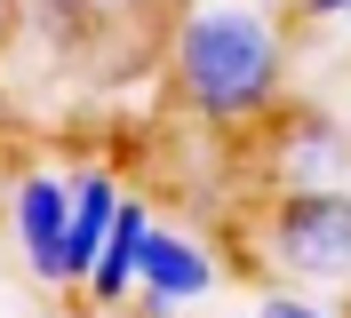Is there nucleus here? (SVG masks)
<instances>
[{
    "label": "nucleus",
    "instance_id": "3",
    "mask_svg": "<svg viewBox=\"0 0 351 318\" xmlns=\"http://www.w3.org/2000/svg\"><path fill=\"white\" fill-rule=\"evenodd\" d=\"M8 239H16L24 271L40 287H72V263H64V247H72V175H48V168L16 175V191H8Z\"/></svg>",
    "mask_w": 351,
    "mask_h": 318
},
{
    "label": "nucleus",
    "instance_id": "4",
    "mask_svg": "<svg viewBox=\"0 0 351 318\" xmlns=\"http://www.w3.org/2000/svg\"><path fill=\"white\" fill-rule=\"evenodd\" d=\"M223 287V263L199 247L192 231H168L152 223V247H144V271H136V310L144 318H184Z\"/></svg>",
    "mask_w": 351,
    "mask_h": 318
},
{
    "label": "nucleus",
    "instance_id": "1",
    "mask_svg": "<svg viewBox=\"0 0 351 318\" xmlns=\"http://www.w3.org/2000/svg\"><path fill=\"white\" fill-rule=\"evenodd\" d=\"M168 64H176V96L208 127H247L271 111V96L287 80V32L256 0H199L176 24Z\"/></svg>",
    "mask_w": 351,
    "mask_h": 318
},
{
    "label": "nucleus",
    "instance_id": "6",
    "mask_svg": "<svg viewBox=\"0 0 351 318\" xmlns=\"http://www.w3.org/2000/svg\"><path fill=\"white\" fill-rule=\"evenodd\" d=\"M144 247H152V215L136 207H120V223H112V239H104V263L88 271V295L104 302V310H120V302L136 295V271H144Z\"/></svg>",
    "mask_w": 351,
    "mask_h": 318
},
{
    "label": "nucleus",
    "instance_id": "7",
    "mask_svg": "<svg viewBox=\"0 0 351 318\" xmlns=\"http://www.w3.org/2000/svg\"><path fill=\"white\" fill-rule=\"evenodd\" d=\"M343 159H351V144L328 120H295L280 135V175L287 183H343Z\"/></svg>",
    "mask_w": 351,
    "mask_h": 318
},
{
    "label": "nucleus",
    "instance_id": "10",
    "mask_svg": "<svg viewBox=\"0 0 351 318\" xmlns=\"http://www.w3.org/2000/svg\"><path fill=\"white\" fill-rule=\"evenodd\" d=\"M48 8H88V0H48Z\"/></svg>",
    "mask_w": 351,
    "mask_h": 318
},
{
    "label": "nucleus",
    "instance_id": "9",
    "mask_svg": "<svg viewBox=\"0 0 351 318\" xmlns=\"http://www.w3.org/2000/svg\"><path fill=\"white\" fill-rule=\"evenodd\" d=\"M311 24H351V0H304Z\"/></svg>",
    "mask_w": 351,
    "mask_h": 318
},
{
    "label": "nucleus",
    "instance_id": "8",
    "mask_svg": "<svg viewBox=\"0 0 351 318\" xmlns=\"http://www.w3.org/2000/svg\"><path fill=\"white\" fill-rule=\"evenodd\" d=\"M247 318H343V310H335L328 295H311V287H287V278H280L271 295H256V310H247Z\"/></svg>",
    "mask_w": 351,
    "mask_h": 318
},
{
    "label": "nucleus",
    "instance_id": "5",
    "mask_svg": "<svg viewBox=\"0 0 351 318\" xmlns=\"http://www.w3.org/2000/svg\"><path fill=\"white\" fill-rule=\"evenodd\" d=\"M120 175L112 168H88V175H72V247H64V263H72V287H88V271L104 263V239H112V223H120Z\"/></svg>",
    "mask_w": 351,
    "mask_h": 318
},
{
    "label": "nucleus",
    "instance_id": "2",
    "mask_svg": "<svg viewBox=\"0 0 351 318\" xmlns=\"http://www.w3.org/2000/svg\"><path fill=\"white\" fill-rule=\"evenodd\" d=\"M256 247L287 287L351 295V183H287L263 207Z\"/></svg>",
    "mask_w": 351,
    "mask_h": 318
}]
</instances>
